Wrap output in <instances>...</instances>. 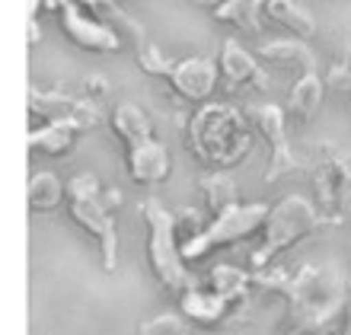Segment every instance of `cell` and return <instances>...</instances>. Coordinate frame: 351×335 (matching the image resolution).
Here are the masks:
<instances>
[{"mask_svg":"<svg viewBox=\"0 0 351 335\" xmlns=\"http://www.w3.org/2000/svg\"><path fill=\"white\" fill-rule=\"evenodd\" d=\"M80 131H86L77 119H48L42 128L29 134V150H38L45 157H64L77 144Z\"/></svg>","mask_w":351,"mask_h":335,"instance_id":"obj_13","label":"cell"},{"mask_svg":"<svg viewBox=\"0 0 351 335\" xmlns=\"http://www.w3.org/2000/svg\"><path fill=\"white\" fill-rule=\"evenodd\" d=\"M342 335H351V307H348V317H345V326H342Z\"/></svg>","mask_w":351,"mask_h":335,"instance_id":"obj_30","label":"cell"},{"mask_svg":"<svg viewBox=\"0 0 351 335\" xmlns=\"http://www.w3.org/2000/svg\"><path fill=\"white\" fill-rule=\"evenodd\" d=\"M345 317L348 313H335V317H291L285 335H342Z\"/></svg>","mask_w":351,"mask_h":335,"instance_id":"obj_24","label":"cell"},{"mask_svg":"<svg viewBox=\"0 0 351 335\" xmlns=\"http://www.w3.org/2000/svg\"><path fill=\"white\" fill-rule=\"evenodd\" d=\"M326 80L319 77V71H304L300 80L294 84L291 90V99H287V115L297 121H310L319 115L323 109V99H326Z\"/></svg>","mask_w":351,"mask_h":335,"instance_id":"obj_15","label":"cell"},{"mask_svg":"<svg viewBox=\"0 0 351 335\" xmlns=\"http://www.w3.org/2000/svg\"><path fill=\"white\" fill-rule=\"evenodd\" d=\"M323 223H329L323 217V211L304 195H285L278 205H271L265 227H262V243L252 249L250 265L256 271H262L271 259H278L281 252H287L291 246L316 233Z\"/></svg>","mask_w":351,"mask_h":335,"instance_id":"obj_4","label":"cell"},{"mask_svg":"<svg viewBox=\"0 0 351 335\" xmlns=\"http://www.w3.org/2000/svg\"><path fill=\"white\" fill-rule=\"evenodd\" d=\"M198 182H202L204 208L211 211V217L240 201V198H237V186H233V179L227 176V173H208V176H202Z\"/></svg>","mask_w":351,"mask_h":335,"instance_id":"obj_22","label":"cell"},{"mask_svg":"<svg viewBox=\"0 0 351 335\" xmlns=\"http://www.w3.org/2000/svg\"><path fill=\"white\" fill-rule=\"evenodd\" d=\"M61 32H64L77 48L84 51H96V55H112L121 48V36L115 32V26H109L106 19L86 13L77 0H71L61 10Z\"/></svg>","mask_w":351,"mask_h":335,"instance_id":"obj_7","label":"cell"},{"mask_svg":"<svg viewBox=\"0 0 351 335\" xmlns=\"http://www.w3.org/2000/svg\"><path fill=\"white\" fill-rule=\"evenodd\" d=\"M67 201V182L55 173H32L29 176V208L48 214Z\"/></svg>","mask_w":351,"mask_h":335,"instance_id":"obj_19","label":"cell"},{"mask_svg":"<svg viewBox=\"0 0 351 335\" xmlns=\"http://www.w3.org/2000/svg\"><path fill=\"white\" fill-rule=\"evenodd\" d=\"M189 3H195V7H204V10H217V3H221V0H189Z\"/></svg>","mask_w":351,"mask_h":335,"instance_id":"obj_29","label":"cell"},{"mask_svg":"<svg viewBox=\"0 0 351 335\" xmlns=\"http://www.w3.org/2000/svg\"><path fill=\"white\" fill-rule=\"evenodd\" d=\"M262 13H265V0H221L214 10V19L243 29V32H259Z\"/></svg>","mask_w":351,"mask_h":335,"instance_id":"obj_20","label":"cell"},{"mask_svg":"<svg viewBox=\"0 0 351 335\" xmlns=\"http://www.w3.org/2000/svg\"><path fill=\"white\" fill-rule=\"evenodd\" d=\"M32 112H48V119H77L84 128L99 125V109L90 99H71V96L36 93L32 90Z\"/></svg>","mask_w":351,"mask_h":335,"instance_id":"obj_14","label":"cell"},{"mask_svg":"<svg viewBox=\"0 0 351 335\" xmlns=\"http://www.w3.org/2000/svg\"><path fill=\"white\" fill-rule=\"evenodd\" d=\"M138 335H214V332L195 326L192 319H185L182 313H157V317L141 323Z\"/></svg>","mask_w":351,"mask_h":335,"instance_id":"obj_23","label":"cell"},{"mask_svg":"<svg viewBox=\"0 0 351 335\" xmlns=\"http://www.w3.org/2000/svg\"><path fill=\"white\" fill-rule=\"evenodd\" d=\"M265 13L271 23L278 26H285L294 32V38H313L316 36V16L304 3H297V0H265Z\"/></svg>","mask_w":351,"mask_h":335,"instance_id":"obj_17","label":"cell"},{"mask_svg":"<svg viewBox=\"0 0 351 335\" xmlns=\"http://www.w3.org/2000/svg\"><path fill=\"white\" fill-rule=\"evenodd\" d=\"M208 281H211L214 294H221V297L233 300V303H246V294L259 278H252L250 271L237 269V265H217Z\"/></svg>","mask_w":351,"mask_h":335,"instance_id":"obj_21","label":"cell"},{"mask_svg":"<svg viewBox=\"0 0 351 335\" xmlns=\"http://www.w3.org/2000/svg\"><path fill=\"white\" fill-rule=\"evenodd\" d=\"M250 121L268 144L265 182H278L281 176L294 173L300 166V160L294 157V147H291V138H287V112L275 103H262L250 112Z\"/></svg>","mask_w":351,"mask_h":335,"instance_id":"obj_6","label":"cell"},{"mask_svg":"<svg viewBox=\"0 0 351 335\" xmlns=\"http://www.w3.org/2000/svg\"><path fill=\"white\" fill-rule=\"evenodd\" d=\"M217 64H221V77L227 84V90H246V86L265 90L268 86V77L262 71L259 58L252 55L250 48H243L237 38H223Z\"/></svg>","mask_w":351,"mask_h":335,"instance_id":"obj_10","label":"cell"},{"mask_svg":"<svg viewBox=\"0 0 351 335\" xmlns=\"http://www.w3.org/2000/svg\"><path fill=\"white\" fill-rule=\"evenodd\" d=\"M86 93H90V96H96V99H102V96H106V90H109V86H106V80H102V77L99 74H90V77H86Z\"/></svg>","mask_w":351,"mask_h":335,"instance_id":"obj_28","label":"cell"},{"mask_svg":"<svg viewBox=\"0 0 351 335\" xmlns=\"http://www.w3.org/2000/svg\"><path fill=\"white\" fill-rule=\"evenodd\" d=\"M77 3H80L86 13H93V16H102V13L115 10V3H119V0H77Z\"/></svg>","mask_w":351,"mask_h":335,"instance_id":"obj_27","label":"cell"},{"mask_svg":"<svg viewBox=\"0 0 351 335\" xmlns=\"http://www.w3.org/2000/svg\"><path fill=\"white\" fill-rule=\"evenodd\" d=\"M221 84V64L208 55H192V58H182L176 61V71L169 77V86L173 93L185 103H211L214 90Z\"/></svg>","mask_w":351,"mask_h":335,"instance_id":"obj_8","label":"cell"},{"mask_svg":"<svg viewBox=\"0 0 351 335\" xmlns=\"http://www.w3.org/2000/svg\"><path fill=\"white\" fill-rule=\"evenodd\" d=\"M259 58L275 61V64H294V67H300V74L304 71H316V55L304 38H275V42H265V45H259Z\"/></svg>","mask_w":351,"mask_h":335,"instance_id":"obj_18","label":"cell"},{"mask_svg":"<svg viewBox=\"0 0 351 335\" xmlns=\"http://www.w3.org/2000/svg\"><path fill=\"white\" fill-rule=\"evenodd\" d=\"M313 188H316V208L323 211V217H329V223H335L351 188V163L345 157L319 160L313 169Z\"/></svg>","mask_w":351,"mask_h":335,"instance_id":"obj_9","label":"cell"},{"mask_svg":"<svg viewBox=\"0 0 351 335\" xmlns=\"http://www.w3.org/2000/svg\"><path fill=\"white\" fill-rule=\"evenodd\" d=\"M268 214H271V205H265V201H237V205H230L227 211L214 214L198 233L185 236L182 259L198 262V259H208L211 252L223 249V246L250 240V236L262 233Z\"/></svg>","mask_w":351,"mask_h":335,"instance_id":"obj_5","label":"cell"},{"mask_svg":"<svg viewBox=\"0 0 351 335\" xmlns=\"http://www.w3.org/2000/svg\"><path fill=\"white\" fill-rule=\"evenodd\" d=\"M252 121L230 103H204L195 109L185 131V147L211 173H227L252 150Z\"/></svg>","mask_w":351,"mask_h":335,"instance_id":"obj_1","label":"cell"},{"mask_svg":"<svg viewBox=\"0 0 351 335\" xmlns=\"http://www.w3.org/2000/svg\"><path fill=\"white\" fill-rule=\"evenodd\" d=\"M141 214L147 223V265L150 275L173 294L198 288L195 275L189 271V262L182 259V243H179V217L169 211L160 198H147L141 205Z\"/></svg>","mask_w":351,"mask_h":335,"instance_id":"obj_3","label":"cell"},{"mask_svg":"<svg viewBox=\"0 0 351 335\" xmlns=\"http://www.w3.org/2000/svg\"><path fill=\"white\" fill-rule=\"evenodd\" d=\"M138 67L150 77H167L169 80L176 71V61L169 55H163L157 45H144V48H138Z\"/></svg>","mask_w":351,"mask_h":335,"instance_id":"obj_25","label":"cell"},{"mask_svg":"<svg viewBox=\"0 0 351 335\" xmlns=\"http://www.w3.org/2000/svg\"><path fill=\"white\" fill-rule=\"evenodd\" d=\"M112 198L115 195H109L93 173H77L67 182V214L96 240L102 271L119 269V221L112 211Z\"/></svg>","mask_w":351,"mask_h":335,"instance_id":"obj_2","label":"cell"},{"mask_svg":"<svg viewBox=\"0 0 351 335\" xmlns=\"http://www.w3.org/2000/svg\"><path fill=\"white\" fill-rule=\"evenodd\" d=\"M112 131H115V138L125 144V150L138 147V144H144V140L154 138L147 112L141 109V106H134V103H119L115 109H112Z\"/></svg>","mask_w":351,"mask_h":335,"instance_id":"obj_16","label":"cell"},{"mask_svg":"<svg viewBox=\"0 0 351 335\" xmlns=\"http://www.w3.org/2000/svg\"><path fill=\"white\" fill-rule=\"evenodd\" d=\"M125 166H128V176L134 179L138 186H157V182H163V179L169 176L173 157H169V150L163 140L150 138V140H144V144L128 150Z\"/></svg>","mask_w":351,"mask_h":335,"instance_id":"obj_12","label":"cell"},{"mask_svg":"<svg viewBox=\"0 0 351 335\" xmlns=\"http://www.w3.org/2000/svg\"><path fill=\"white\" fill-rule=\"evenodd\" d=\"M348 297H351V281H348Z\"/></svg>","mask_w":351,"mask_h":335,"instance_id":"obj_31","label":"cell"},{"mask_svg":"<svg viewBox=\"0 0 351 335\" xmlns=\"http://www.w3.org/2000/svg\"><path fill=\"white\" fill-rule=\"evenodd\" d=\"M240 307L243 303H233V300L214 294L211 288H192V290H185V294H179V310H182V317L192 319L195 326L208 329V332L223 326Z\"/></svg>","mask_w":351,"mask_h":335,"instance_id":"obj_11","label":"cell"},{"mask_svg":"<svg viewBox=\"0 0 351 335\" xmlns=\"http://www.w3.org/2000/svg\"><path fill=\"white\" fill-rule=\"evenodd\" d=\"M326 84L332 86L339 96H351V32L342 42V51H339V61L332 64V74Z\"/></svg>","mask_w":351,"mask_h":335,"instance_id":"obj_26","label":"cell"}]
</instances>
